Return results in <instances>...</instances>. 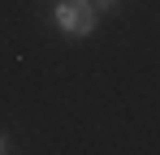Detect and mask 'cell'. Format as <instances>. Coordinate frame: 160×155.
<instances>
[{"label":"cell","instance_id":"1","mask_svg":"<svg viewBox=\"0 0 160 155\" xmlns=\"http://www.w3.org/2000/svg\"><path fill=\"white\" fill-rule=\"evenodd\" d=\"M52 22L61 26L65 35L82 39V35H91V30L100 26V9H95L91 0H56L52 4Z\"/></svg>","mask_w":160,"mask_h":155},{"label":"cell","instance_id":"3","mask_svg":"<svg viewBox=\"0 0 160 155\" xmlns=\"http://www.w3.org/2000/svg\"><path fill=\"white\" fill-rule=\"evenodd\" d=\"M4 151H9V134H0V155H4Z\"/></svg>","mask_w":160,"mask_h":155},{"label":"cell","instance_id":"2","mask_svg":"<svg viewBox=\"0 0 160 155\" xmlns=\"http://www.w3.org/2000/svg\"><path fill=\"white\" fill-rule=\"evenodd\" d=\"M91 4H95V9H100V13H112V9H117V4H121V0H91Z\"/></svg>","mask_w":160,"mask_h":155}]
</instances>
